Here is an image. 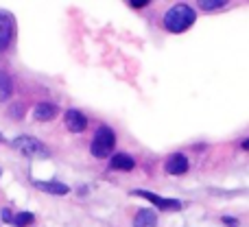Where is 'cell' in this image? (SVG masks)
<instances>
[{"mask_svg": "<svg viewBox=\"0 0 249 227\" xmlns=\"http://www.w3.org/2000/svg\"><path fill=\"white\" fill-rule=\"evenodd\" d=\"M241 146H243L245 151H249V138H247V140H243V142H241Z\"/></svg>", "mask_w": 249, "mask_h": 227, "instance_id": "19", "label": "cell"}, {"mask_svg": "<svg viewBox=\"0 0 249 227\" xmlns=\"http://www.w3.org/2000/svg\"><path fill=\"white\" fill-rule=\"evenodd\" d=\"M109 166H112L114 171H133L136 162H133V157L129 153H116L109 159Z\"/></svg>", "mask_w": 249, "mask_h": 227, "instance_id": "11", "label": "cell"}, {"mask_svg": "<svg viewBox=\"0 0 249 227\" xmlns=\"http://www.w3.org/2000/svg\"><path fill=\"white\" fill-rule=\"evenodd\" d=\"M114 146H116V133H114L107 124H101L94 131V138H92V144H90L92 155L99 159H105L112 155Z\"/></svg>", "mask_w": 249, "mask_h": 227, "instance_id": "2", "label": "cell"}, {"mask_svg": "<svg viewBox=\"0 0 249 227\" xmlns=\"http://www.w3.org/2000/svg\"><path fill=\"white\" fill-rule=\"evenodd\" d=\"M64 122H66V129L72 133H81L88 129V118L79 109H68L64 116Z\"/></svg>", "mask_w": 249, "mask_h": 227, "instance_id": "7", "label": "cell"}, {"mask_svg": "<svg viewBox=\"0 0 249 227\" xmlns=\"http://www.w3.org/2000/svg\"><path fill=\"white\" fill-rule=\"evenodd\" d=\"M0 142H2V144H7V142H9V140H7V138H4V136H2V133H0Z\"/></svg>", "mask_w": 249, "mask_h": 227, "instance_id": "20", "label": "cell"}, {"mask_svg": "<svg viewBox=\"0 0 249 227\" xmlns=\"http://www.w3.org/2000/svg\"><path fill=\"white\" fill-rule=\"evenodd\" d=\"M133 4V7H146V4H149V0H142V2H140V0H136V2H131Z\"/></svg>", "mask_w": 249, "mask_h": 227, "instance_id": "18", "label": "cell"}, {"mask_svg": "<svg viewBox=\"0 0 249 227\" xmlns=\"http://www.w3.org/2000/svg\"><path fill=\"white\" fill-rule=\"evenodd\" d=\"M13 146H16L22 155H26V157H42V159L51 157V149H48L42 140H37V138H33V136H18L16 140H13Z\"/></svg>", "mask_w": 249, "mask_h": 227, "instance_id": "3", "label": "cell"}, {"mask_svg": "<svg viewBox=\"0 0 249 227\" xmlns=\"http://www.w3.org/2000/svg\"><path fill=\"white\" fill-rule=\"evenodd\" d=\"M221 221H223L225 225H230V227H238V221L234 219V216H223V219H221Z\"/></svg>", "mask_w": 249, "mask_h": 227, "instance_id": "17", "label": "cell"}, {"mask_svg": "<svg viewBox=\"0 0 249 227\" xmlns=\"http://www.w3.org/2000/svg\"><path fill=\"white\" fill-rule=\"evenodd\" d=\"M13 94V81L11 77H9L4 70H0V103H4V101H9Z\"/></svg>", "mask_w": 249, "mask_h": 227, "instance_id": "12", "label": "cell"}, {"mask_svg": "<svg viewBox=\"0 0 249 227\" xmlns=\"http://www.w3.org/2000/svg\"><path fill=\"white\" fill-rule=\"evenodd\" d=\"M11 116H16V118L20 116V118H22V116H24V107H22L20 103H16V105L11 107Z\"/></svg>", "mask_w": 249, "mask_h": 227, "instance_id": "15", "label": "cell"}, {"mask_svg": "<svg viewBox=\"0 0 249 227\" xmlns=\"http://www.w3.org/2000/svg\"><path fill=\"white\" fill-rule=\"evenodd\" d=\"M133 197H142L146 199V201H151L158 210H164V212H177L181 210V201H177V199H164L160 197V194L151 192V190H131Z\"/></svg>", "mask_w": 249, "mask_h": 227, "instance_id": "4", "label": "cell"}, {"mask_svg": "<svg viewBox=\"0 0 249 227\" xmlns=\"http://www.w3.org/2000/svg\"><path fill=\"white\" fill-rule=\"evenodd\" d=\"M131 227H158V212L149 210V208L138 210L136 216H133Z\"/></svg>", "mask_w": 249, "mask_h": 227, "instance_id": "8", "label": "cell"}, {"mask_svg": "<svg viewBox=\"0 0 249 227\" xmlns=\"http://www.w3.org/2000/svg\"><path fill=\"white\" fill-rule=\"evenodd\" d=\"M16 37V20L9 11H0V52H4Z\"/></svg>", "mask_w": 249, "mask_h": 227, "instance_id": "5", "label": "cell"}, {"mask_svg": "<svg viewBox=\"0 0 249 227\" xmlns=\"http://www.w3.org/2000/svg\"><path fill=\"white\" fill-rule=\"evenodd\" d=\"M57 112H59V107L55 103H37L33 109V118L37 122H48V120L55 118Z\"/></svg>", "mask_w": 249, "mask_h": 227, "instance_id": "10", "label": "cell"}, {"mask_svg": "<svg viewBox=\"0 0 249 227\" xmlns=\"http://www.w3.org/2000/svg\"><path fill=\"white\" fill-rule=\"evenodd\" d=\"M33 186L37 190H42V192L46 194H57V197H64V194L70 192V188L66 184H61V181H33Z\"/></svg>", "mask_w": 249, "mask_h": 227, "instance_id": "9", "label": "cell"}, {"mask_svg": "<svg viewBox=\"0 0 249 227\" xmlns=\"http://www.w3.org/2000/svg\"><path fill=\"white\" fill-rule=\"evenodd\" d=\"M11 223L16 225V227H29V225H33V223H35V214H33V212L20 210L16 216H13Z\"/></svg>", "mask_w": 249, "mask_h": 227, "instance_id": "13", "label": "cell"}, {"mask_svg": "<svg viewBox=\"0 0 249 227\" xmlns=\"http://www.w3.org/2000/svg\"><path fill=\"white\" fill-rule=\"evenodd\" d=\"M188 168H190V164H188V157H186L184 153L168 155L166 164H164V171H166L168 175H186Z\"/></svg>", "mask_w": 249, "mask_h": 227, "instance_id": "6", "label": "cell"}, {"mask_svg": "<svg viewBox=\"0 0 249 227\" xmlns=\"http://www.w3.org/2000/svg\"><path fill=\"white\" fill-rule=\"evenodd\" d=\"M0 219H2L4 223H11V221H13V216H11V210H9V208H4V210L0 212Z\"/></svg>", "mask_w": 249, "mask_h": 227, "instance_id": "16", "label": "cell"}, {"mask_svg": "<svg viewBox=\"0 0 249 227\" xmlns=\"http://www.w3.org/2000/svg\"><path fill=\"white\" fill-rule=\"evenodd\" d=\"M195 20H197L195 9L186 2H177L164 13V29L168 33H184L195 24Z\"/></svg>", "mask_w": 249, "mask_h": 227, "instance_id": "1", "label": "cell"}, {"mask_svg": "<svg viewBox=\"0 0 249 227\" xmlns=\"http://www.w3.org/2000/svg\"><path fill=\"white\" fill-rule=\"evenodd\" d=\"M199 7L203 11H216V9L228 7V0H199Z\"/></svg>", "mask_w": 249, "mask_h": 227, "instance_id": "14", "label": "cell"}]
</instances>
